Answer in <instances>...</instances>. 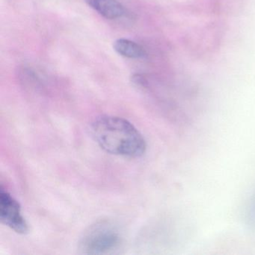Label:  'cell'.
<instances>
[{"instance_id":"8992f818","label":"cell","mask_w":255,"mask_h":255,"mask_svg":"<svg viewBox=\"0 0 255 255\" xmlns=\"http://www.w3.org/2000/svg\"><path fill=\"white\" fill-rule=\"evenodd\" d=\"M132 83H135L137 86H144L147 85V80L141 74H134L132 77Z\"/></svg>"},{"instance_id":"5b68a950","label":"cell","mask_w":255,"mask_h":255,"mask_svg":"<svg viewBox=\"0 0 255 255\" xmlns=\"http://www.w3.org/2000/svg\"><path fill=\"white\" fill-rule=\"evenodd\" d=\"M113 47L119 55L129 59H141L146 56L145 50L141 46L125 38L116 40Z\"/></svg>"},{"instance_id":"277c9868","label":"cell","mask_w":255,"mask_h":255,"mask_svg":"<svg viewBox=\"0 0 255 255\" xmlns=\"http://www.w3.org/2000/svg\"><path fill=\"white\" fill-rule=\"evenodd\" d=\"M91 8L110 20L122 17L125 13L123 5L117 0H85Z\"/></svg>"},{"instance_id":"6da1fadb","label":"cell","mask_w":255,"mask_h":255,"mask_svg":"<svg viewBox=\"0 0 255 255\" xmlns=\"http://www.w3.org/2000/svg\"><path fill=\"white\" fill-rule=\"evenodd\" d=\"M91 131L100 147L110 154L138 158L145 153L144 137L126 119L107 115L99 116L92 122Z\"/></svg>"},{"instance_id":"7a4b0ae2","label":"cell","mask_w":255,"mask_h":255,"mask_svg":"<svg viewBox=\"0 0 255 255\" xmlns=\"http://www.w3.org/2000/svg\"><path fill=\"white\" fill-rule=\"evenodd\" d=\"M122 237L117 227L110 222H98L83 234L79 249L85 255H109L120 248Z\"/></svg>"},{"instance_id":"3957f363","label":"cell","mask_w":255,"mask_h":255,"mask_svg":"<svg viewBox=\"0 0 255 255\" xmlns=\"http://www.w3.org/2000/svg\"><path fill=\"white\" fill-rule=\"evenodd\" d=\"M0 220L17 234H26L29 231L20 204L2 186L0 188Z\"/></svg>"}]
</instances>
